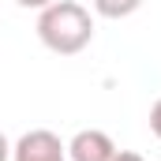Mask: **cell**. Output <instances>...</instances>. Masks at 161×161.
Returning a JSON list of instances; mask_svg holds the SVG:
<instances>
[{"instance_id":"obj_3","label":"cell","mask_w":161,"mask_h":161,"mask_svg":"<svg viewBox=\"0 0 161 161\" xmlns=\"http://www.w3.org/2000/svg\"><path fill=\"white\" fill-rule=\"evenodd\" d=\"M116 154H120L116 142L105 131H97V127H86V131H79L68 142V158L71 161H113Z\"/></svg>"},{"instance_id":"obj_7","label":"cell","mask_w":161,"mask_h":161,"mask_svg":"<svg viewBox=\"0 0 161 161\" xmlns=\"http://www.w3.org/2000/svg\"><path fill=\"white\" fill-rule=\"evenodd\" d=\"M113 161H142V154H135V150H120Z\"/></svg>"},{"instance_id":"obj_5","label":"cell","mask_w":161,"mask_h":161,"mask_svg":"<svg viewBox=\"0 0 161 161\" xmlns=\"http://www.w3.org/2000/svg\"><path fill=\"white\" fill-rule=\"evenodd\" d=\"M150 131L161 139V97L154 101V109H150Z\"/></svg>"},{"instance_id":"obj_2","label":"cell","mask_w":161,"mask_h":161,"mask_svg":"<svg viewBox=\"0 0 161 161\" xmlns=\"http://www.w3.org/2000/svg\"><path fill=\"white\" fill-rule=\"evenodd\" d=\"M64 154H68V146L49 127L23 131L19 142H15V161H64Z\"/></svg>"},{"instance_id":"obj_1","label":"cell","mask_w":161,"mask_h":161,"mask_svg":"<svg viewBox=\"0 0 161 161\" xmlns=\"http://www.w3.org/2000/svg\"><path fill=\"white\" fill-rule=\"evenodd\" d=\"M38 38L49 53L75 56L94 41V19L75 0H56L53 8H45L38 15Z\"/></svg>"},{"instance_id":"obj_6","label":"cell","mask_w":161,"mask_h":161,"mask_svg":"<svg viewBox=\"0 0 161 161\" xmlns=\"http://www.w3.org/2000/svg\"><path fill=\"white\" fill-rule=\"evenodd\" d=\"M19 8H38V11H45V8H53L56 0H15Z\"/></svg>"},{"instance_id":"obj_4","label":"cell","mask_w":161,"mask_h":161,"mask_svg":"<svg viewBox=\"0 0 161 161\" xmlns=\"http://www.w3.org/2000/svg\"><path fill=\"white\" fill-rule=\"evenodd\" d=\"M142 8V0H94V11L101 19H127Z\"/></svg>"}]
</instances>
